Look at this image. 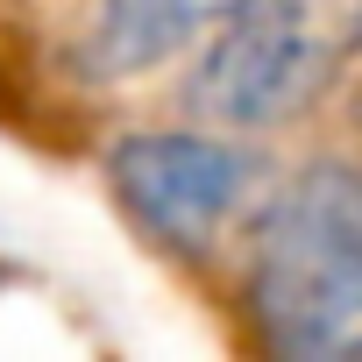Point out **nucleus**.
<instances>
[{"label":"nucleus","mask_w":362,"mask_h":362,"mask_svg":"<svg viewBox=\"0 0 362 362\" xmlns=\"http://www.w3.org/2000/svg\"><path fill=\"white\" fill-rule=\"evenodd\" d=\"M242 313L263 355L362 362V163L313 156L249 228Z\"/></svg>","instance_id":"1"},{"label":"nucleus","mask_w":362,"mask_h":362,"mask_svg":"<svg viewBox=\"0 0 362 362\" xmlns=\"http://www.w3.org/2000/svg\"><path fill=\"white\" fill-rule=\"evenodd\" d=\"M362 57V0H242L192 50L185 114L270 135L313 114Z\"/></svg>","instance_id":"2"},{"label":"nucleus","mask_w":362,"mask_h":362,"mask_svg":"<svg viewBox=\"0 0 362 362\" xmlns=\"http://www.w3.org/2000/svg\"><path fill=\"white\" fill-rule=\"evenodd\" d=\"M100 177L142 242L199 263L228 242V228H242L263 206L270 163L249 135L192 114L163 128H121L100 156Z\"/></svg>","instance_id":"3"},{"label":"nucleus","mask_w":362,"mask_h":362,"mask_svg":"<svg viewBox=\"0 0 362 362\" xmlns=\"http://www.w3.org/2000/svg\"><path fill=\"white\" fill-rule=\"evenodd\" d=\"M242 0H93L86 15V71L107 86L185 64Z\"/></svg>","instance_id":"4"},{"label":"nucleus","mask_w":362,"mask_h":362,"mask_svg":"<svg viewBox=\"0 0 362 362\" xmlns=\"http://www.w3.org/2000/svg\"><path fill=\"white\" fill-rule=\"evenodd\" d=\"M8 277H15V270H8V263H0V284H8Z\"/></svg>","instance_id":"5"}]
</instances>
